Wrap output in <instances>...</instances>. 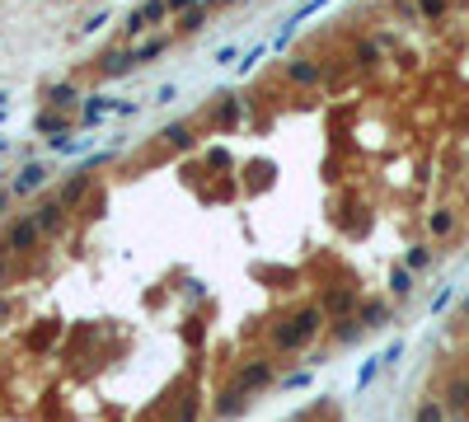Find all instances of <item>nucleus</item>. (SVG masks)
I'll return each mask as SVG.
<instances>
[{
  "instance_id": "nucleus-29",
  "label": "nucleus",
  "mask_w": 469,
  "mask_h": 422,
  "mask_svg": "<svg viewBox=\"0 0 469 422\" xmlns=\"http://www.w3.org/2000/svg\"><path fill=\"white\" fill-rule=\"evenodd\" d=\"M460 319H465V324H469V296H465V300H460Z\"/></svg>"
},
{
  "instance_id": "nucleus-16",
  "label": "nucleus",
  "mask_w": 469,
  "mask_h": 422,
  "mask_svg": "<svg viewBox=\"0 0 469 422\" xmlns=\"http://www.w3.org/2000/svg\"><path fill=\"white\" fill-rule=\"evenodd\" d=\"M413 296V267H390V300Z\"/></svg>"
},
{
  "instance_id": "nucleus-30",
  "label": "nucleus",
  "mask_w": 469,
  "mask_h": 422,
  "mask_svg": "<svg viewBox=\"0 0 469 422\" xmlns=\"http://www.w3.org/2000/svg\"><path fill=\"white\" fill-rule=\"evenodd\" d=\"M5 314H10V300H5V296H0V319H5Z\"/></svg>"
},
{
  "instance_id": "nucleus-25",
  "label": "nucleus",
  "mask_w": 469,
  "mask_h": 422,
  "mask_svg": "<svg viewBox=\"0 0 469 422\" xmlns=\"http://www.w3.org/2000/svg\"><path fill=\"white\" fill-rule=\"evenodd\" d=\"M380 361H385V356H376V361H366V366H361V376H357V389H366L371 380H376V371H380Z\"/></svg>"
},
{
  "instance_id": "nucleus-10",
  "label": "nucleus",
  "mask_w": 469,
  "mask_h": 422,
  "mask_svg": "<svg viewBox=\"0 0 469 422\" xmlns=\"http://www.w3.org/2000/svg\"><path fill=\"white\" fill-rule=\"evenodd\" d=\"M113 108H118V103H113L108 94H90V99H85V108H80V127H94V123H103V118H108Z\"/></svg>"
},
{
  "instance_id": "nucleus-4",
  "label": "nucleus",
  "mask_w": 469,
  "mask_h": 422,
  "mask_svg": "<svg viewBox=\"0 0 469 422\" xmlns=\"http://www.w3.org/2000/svg\"><path fill=\"white\" fill-rule=\"evenodd\" d=\"M319 305H324V314H334V319H347L361 300H357V287H334V291L319 296Z\"/></svg>"
},
{
  "instance_id": "nucleus-22",
  "label": "nucleus",
  "mask_w": 469,
  "mask_h": 422,
  "mask_svg": "<svg viewBox=\"0 0 469 422\" xmlns=\"http://www.w3.org/2000/svg\"><path fill=\"white\" fill-rule=\"evenodd\" d=\"M418 10H423V19H441L450 10V0H418Z\"/></svg>"
},
{
  "instance_id": "nucleus-6",
  "label": "nucleus",
  "mask_w": 469,
  "mask_h": 422,
  "mask_svg": "<svg viewBox=\"0 0 469 422\" xmlns=\"http://www.w3.org/2000/svg\"><path fill=\"white\" fill-rule=\"evenodd\" d=\"M90 183H94V165H90V169H80L76 178H66V183H61V192H56V202L71 211L80 197H85V192H90Z\"/></svg>"
},
{
  "instance_id": "nucleus-31",
  "label": "nucleus",
  "mask_w": 469,
  "mask_h": 422,
  "mask_svg": "<svg viewBox=\"0 0 469 422\" xmlns=\"http://www.w3.org/2000/svg\"><path fill=\"white\" fill-rule=\"evenodd\" d=\"M5 108H10V94H0V118H5Z\"/></svg>"
},
{
  "instance_id": "nucleus-32",
  "label": "nucleus",
  "mask_w": 469,
  "mask_h": 422,
  "mask_svg": "<svg viewBox=\"0 0 469 422\" xmlns=\"http://www.w3.org/2000/svg\"><path fill=\"white\" fill-rule=\"evenodd\" d=\"M192 5H216V0H192Z\"/></svg>"
},
{
  "instance_id": "nucleus-28",
  "label": "nucleus",
  "mask_w": 469,
  "mask_h": 422,
  "mask_svg": "<svg viewBox=\"0 0 469 422\" xmlns=\"http://www.w3.org/2000/svg\"><path fill=\"white\" fill-rule=\"evenodd\" d=\"M263 56V47H254V52H244V61H239V71H254V61Z\"/></svg>"
},
{
  "instance_id": "nucleus-27",
  "label": "nucleus",
  "mask_w": 469,
  "mask_h": 422,
  "mask_svg": "<svg viewBox=\"0 0 469 422\" xmlns=\"http://www.w3.org/2000/svg\"><path fill=\"white\" fill-rule=\"evenodd\" d=\"M234 118H239V99H225V108H221V127H230Z\"/></svg>"
},
{
  "instance_id": "nucleus-21",
  "label": "nucleus",
  "mask_w": 469,
  "mask_h": 422,
  "mask_svg": "<svg viewBox=\"0 0 469 422\" xmlns=\"http://www.w3.org/2000/svg\"><path fill=\"white\" fill-rule=\"evenodd\" d=\"M403 267H413V272L432 267V245H413V249H408V263H403Z\"/></svg>"
},
{
  "instance_id": "nucleus-5",
  "label": "nucleus",
  "mask_w": 469,
  "mask_h": 422,
  "mask_svg": "<svg viewBox=\"0 0 469 422\" xmlns=\"http://www.w3.org/2000/svg\"><path fill=\"white\" fill-rule=\"evenodd\" d=\"M234 385L244 389V394H258L263 385H272V366L268 361H249V366L234 371Z\"/></svg>"
},
{
  "instance_id": "nucleus-11",
  "label": "nucleus",
  "mask_w": 469,
  "mask_h": 422,
  "mask_svg": "<svg viewBox=\"0 0 469 422\" xmlns=\"http://www.w3.org/2000/svg\"><path fill=\"white\" fill-rule=\"evenodd\" d=\"M427 230H432V240H450V235L460 230V216L441 207V211H432V216H427Z\"/></svg>"
},
{
  "instance_id": "nucleus-12",
  "label": "nucleus",
  "mask_w": 469,
  "mask_h": 422,
  "mask_svg": "<svg viewBox=\"0 0 469 422\" xmlns=\"http://www.w3.org/2000/svg\"><path fill=\"white\" fill-rule=\"evenodd\" d=\"M244 399H249V394H244V389H239V385L230 380V385H225L221 394H216V413H221V418H234V413L244 408Z\"/></svg>"
},
{
  "instance_id": "nucleus-8",
  "label": "nucleus",
  "mask_w": 469,
  "mask_h": 422,
  "mask_svg": "<svg viewBox=\"0 0 469 422\" xmlns=\"http://www.w3.org/2000/svg\"><path fill=\"white\" fill-rule=\"evenodd\" d=\"M357 319L366 324V329H380V324H390V300L385 296H366L357 305Z\"/></svg>"
},
{
  "instance_id": "nucleus-9",
  "label": "nucleus",
  "mask_w": 469,
  "mask_h": 422,
  "mask_svg": "<svg viewBox=\"0 0 469 422\" xmlns=\"http://www.w3.org/2000/svg\"><path fill=\"white\" fill-rule=\"evenodd\" d=\"M132 66H136L132 47H127V52H123V47H113V52H103V56H99V71H103V76H113V80H118V76H127Z\"/></svg>"
},
{
  "instance_id": "nucleus-26",
  "label": "nucleus",
  "mask_w": 469,
  "mask_h": 422,
  "mask_svg": "<svg viewBox=\"0 0 469 422\" xmlns=\"http://www.w3.org/2000/svg\"><path fill=\"white\" fill-rule=\"evenodd\" d=\"M52 103L61 108V103H76V85H56L52 89Z\"/></svg>"
},
{
  "instance_id": "nucleus-3",
  "label": "nucleus",
  "mask_w": 469,
  "mask_h": 422,
  "mask_svg": "<svg viewBox=\"0 0 469 422\" xmlns=\"http://www.w3.org/2000/svg\"><path fill=\"white\" fill-rule=\"evenodd\" d=\"M165 14H169V0H145V5H136V10L123 19V34L136 38V34H145L155 19H165Z\"/></svg>"
},
{
  "instance_id": "nucleus-15",
  "label": "nucleus",
  "mask_w": 469,
  "mask_h": 422,
  "mask_svg": "<svg viewBox=\"0 0 469 422\" xmlns=\"http://www.w3.org/2000/svg\"><path fill=\"white\" fill-rule=\"evenodd\" d=\"M43 183H47V165H24V169H19V178H14V192L24 197V192L43 188Z\"/></svg>"
},
{
  "instance_id": "nucleus-24",
  "label": "nucleus",
  "mask_w": 469,
  "mask_h": 422,
  "mask_svg": "<svg viewBox=\"0 0 469 422\" xmlns=\"http://www.w3.org/2000/svg\"><path fill=\"white\" fill-rule=\"evenodd\" d=\"M47 343H52V329H34L29 334V352H47Z\"/></svg>"
},
{
  "instance_id": "nucleus-13",
  "label": "nucleus",
  "mask_w": 469,
  "mask_h": 422,
  "mask_svg": "<svg viewBox=\"0 0 469 422\" xmlns=\"http://www.w3.org/2000/svg\"><path fill=\"white\" fill-rule=\"evenodd\" d=\"M287 76L296 80V85H319V80H324V71L314 66L310 56H296V61H291V66H287Z\"/></svg>"
},
{
  "instance_id": "nucleus-23",
  "label": "nucleus",
  "mask_w": 469,
  "mask_h": 422,
  "mask_svg": "<svg viewBox=\"0 0 469 422\" xmlns=\"http://www.w3.org/2000/svg\"><path fill=\"white\" fill-rule=\"evenodd\" d=\"M202 19H207V5H192V10L183 14V24H179V29H183V34H192V29H202Z\"/></svg>"
},
{
  "instance_id": "nucleus-18",
  "label": "nucleus",
  "mask_w": 469,
  "mask_h": 422,
  "mask_svg": "<svg viewBox=\"0 0 469 422\" xmlns=\"http://www.w3.org/2000/svg\"><path fill=\"white\" fill-rule=\"evenodd\" d=\"M334 324H338V329H334V338H338L343 347H347V343H357V338L366 334V324H361L357 314H347V319H334Z\"/></svg>"
},
{
  "instance_id": "nucleus-2",
  "label": "nucleus",
  "mask_w": 469,
  "mask_h": 422,
  "mask_svg": "<svg viewBox=\"0 0 469 422\" xmlns=\"http://www.w3.org/2000/svg\"><path fill=\"white\" fill-rule=\"evenodd\" d=\"M43 240V230H38V221L34 216H19V221H10V230H5V240H0V254H14V258H24L29 249Z\"/></svg>"
},
{
  "instance_id": "nucleus-1",
  "label": "nucleus",
  "mask_w": 469,
  "mask_h": 422,
  "mask_svg": "<svg viewBox=\"0 0 469 422\" xmlns=\"http://www.w3.org/2000/svg\"><path fill=\"white\" fill-rule=\"evenodd\" d=\"M324 305H301V310H291L287 319L272 329V343L282 347V352H301L305 343H314V334L324 329Z\"/></svg>"
},
{
  "instance_id": "nucleus-33",
  "label": "nucleus",
  "mask_w": 469,
  "mask_h": 422,
  "mask_svg": "<svg viewBox=\"0 0 469 422\" xmlns=\"http://www.w3.org/2000/svg\"><path fill=\"white\" fill-rule=\"evenodd\" d=\"M216 5H234V0H216Z\"/></svg>"
},
{
  "instance_id": "nucleus-17",
  "label": "nucleus",
  "mask_w": 469,
  "mask_h": 422,
  "mask_svg": "<svg viewBox=\"0 0 469 422\" xmlns=\"http://www.w3.org/2000/svg\"><path fill=\"white\" fill-rule=\"evenodd\" d=\"M169 47V34H155V38H145V43H136L132 47V56H136V66H145V61H155L160 52Z\"/></svg>"
},
{
  "instance_id": "nucleus-19",
  "label": "nucleus",
  "mask_w": 469,
  "mask_h": 422,
  "mask_svg": "<svg viewBox=\"0 0 469 422\" xmlns=\"http://www.w3.org/2000/svg\"><path fill=\"white\" fill-rule=\"evenodd\" d=\"M413 422H446V408H441V399H423L413 408Z\"/></svg>"
},
{
  "instance_id": "nucleus-14",
  "label": "nucleus",
  "mask_w": 469,
  "mask_h": 422,
  "mask_svg": "<svg viewBox=\"0 0 469 422\" xmlns=\"http://www.w3.org/2000/svg\"><path fill=\"white\" fill-rule=\"evenodd\" d=\"M197 413H202V389L197 385H183V399H179L174 422H197Z\"/></svg>"
},
{
  "instance_id": "nucleus-20",
  "label": "nucleus",
  "mask_w": 469,
  "mask_h": 422,
  "mask_svg": "<svg viewBox=\"0 0 469 422\" xmlns=\"http://www.w3.org/2000/svg\"><path fill=\"white\" fill-rule=\"evenodd\" d=\"M160 136H165V145H174V150H188V145H192V132H188V127H183V123L165 127V132H160Z\"/></svg>"
},
{
  "instance_id": "nucleus-7",
  "label": "nucleus",
  "mask_w": 469,
  "mask_h": 422,
  "mask_svg": "<svg viewBox=\"0 0 469 422\" xmlns=\"http://www.w3.org/2000/svg\"><path fill=\"white\" fill-rule=\"evenodd\" d=\"M34 221H38V230H43V235H56L61 225H66V207H61L56 197H47L43 207L34 211Z\"/></svg>"
}]
</instances>
